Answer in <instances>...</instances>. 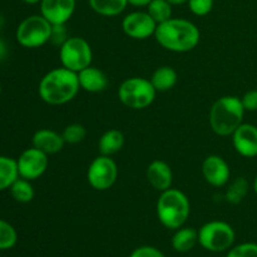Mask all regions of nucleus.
<instances>
[{
	"mask_svg": "<svg viewBox=\"0 0 257 257\" xmlns=\"http://www.w3.org/2000/svg\"><path fill=\"white\" fill-rule=\"evenodd\" d=\"M200 29L195 23L182 18H171L157 25L155 38L158 44L173 53H187L200 43Z\"/></svg>",
	"mask_w": 257,
	"mask_h": 257,
	"instance_id": "f257e3e1",
	"label": "nucleus"
},
{
	"mask_svg": "<svg viewBox=\"0 0 257 257\" xmlns=\"http://www.w3.org/2000/svg\"><path fill=\"white\" fill-rule=\"evenodd\" d=\"M78 73L64 67L54 68L43 75L38 85V93L43 102L50 105H62L74 99L79 92Z\"/></svg>",
	"mask_w": 257,
	"mask_h": 257,
	"instance_id": "f03ea898",
	"label": "nucleus"
},
{
	"mask_svg": "<svg viewBox=\"0 0 257 257\" xmlns=\"http://www.w3.org/2000/svg\"><path fill=\"white\" fill-rule=\"evenodd\" d=\"M241 98L225 95L216 100L210 109V125L213 132L221 137H228L243 123L245 115Z\"/></svg>",
	"mask_w": 257,
	"mask_h": 257,
	"instance_id": "7ed1b4c3",
	"label": "nucleus"
},
{
	"mask_svg": "<svg viewBox=\"0 0 257 257\" xmlns=\"http://www.w3.org/2000/svg\"><path fill=\"white\" fill-rule=\"evenodd\" d=\"M156 211L158 220L166 228L177 230L182 227L190 217V200L182 191L171 187L161 192Z\"/></svg>",
	"mask_w": 257,
	"mask_h": 257,
	"instance_id": "20e7f679",
	"label": "nucleus"
},
{
	"mask_svg": "<svg viewBox=\"0 0 257 257\" xmlns=\"http://www.w3.org/2000/svg\"><path fill=\"white\" fill-rule=\"evenodd\" d=\"M157 90L150 79L142 77H132L123 80L118 88V98L120 103L131 109H145L156 99Z\"/></svg>",
	"mask_w": 257,
	"mask_h": 257,
	"instance_id": "39448f33",
	"label": "nucleus"
},
{
	"mask_svg": "<svg viewBox=\"0 0 257 257\" xmlns=\"http://www.w3.org/2000/svg\"><path fill=\"white\" fill-rule=\"evenodd\" d=\"M53 25L42 14L29 15L19 23L15 32L17 42L28 49H35L50 40Z\"/></svg>",
	"mask_w": 257,
	"mask_h": 257,
	"instance_id": "423d86ee",
	"label": "nucleus"
},
{
	"mask_svg": "<svg viewBox=\"0 0 257 257\" xmlns=\"http://www.w3.org/2000/svg\"><path fill=\"white\" fill-rule=\"evenodd\" d=\"M235 231L225 221H210L198 230V243L211 252L230 250L235 242Z\"/></svg>",
	"mask_w": 257,
	"mask_h": 257,
	"instance_id": "0eeeda50",
	"label": "nucleus"
},
{
	"mask_svg": "<svg viewBox=\"0 0 257 257\" xmlns=\"http://www.w3.org/2000/svg\"><path fill=\"white\" fill-rule=\"evenodd\" d=\"M59 59L62 67L79 73L92 65L93 52L90 44L80 37H69L59 48Z\"/></svg>",
	"mask_w": 257,
	"mask_h": 257,
	"instance_id": "6e6552de",
	"label": "nucleus"
},
{
	"mask_svg": "<svg viewBox=\"0 0 257 257\" xmlns=\"http://www.w3.org/2000/svg\"><path fill=\"white\" fill-rule=\"evenodd\" d=\"M118 178L117 163L110 156L99 155L90 162L87 171L88 183L97 191H107Z\"/></svg>",
	"mask_w": 257,
	"mask_h": 257,
	"instance_id": "1a4fd4ad",
	"label": "nucleus"
},
{
	"mask_svg": "<svg viewBox=\"0 0 257 257\" xmlns=\"http://www.w3.org/2000/svg\"><path fill=\"white\" fill-rule=\"evenodd\" d=\"M19 177L28 181H34L42 177L48 170L49 158L48 155L35 147L27 148L17 160Z\"/></svg>",
	"mask_w": 257,
	"mask_h": 257,
	"instance_id": "9d476101",
	"label": "nucleus"
},
{
	"mask_svg": "<svg viewBox=\"0 0 257 257\" xmlns=\"http://www.w3.org/2000/svg\"><path fill=\"white\" fill-rule=\"evenodd\" d=\"M122 29L125 35L132 39L145 40L150 37H155L157 23L152 19L147 12H132L125 15L122 20Z\"/></svg>",
	"mask_w": 257,
	"mask_h": 257,
	"instance_id": "9b49d317",
	"label": "nucleus"
},
{
	"mask_svg": "<svg viewBox=\"0 0 257 257\" xmlns=\"http://www.w3.org/2000/svg\"><path fill=\"white\" fill-rule=\"evenodd\" d=\"M201 171L206 182L213 187H225L230 182V166L221 156L210 155L206 157Z\"/></svg>",
	"mask_w": 257,
	"mask_h": 257,
	"instance_id": "f8f14e48",
	"label": "nucleus"
},
{
	"mask_svg": "<svg viewBox=\"0 0 257 257\" xmlns=\"http://www.w3.org/2000/svg\"><path fill=\"white\" fill-rule=\"evenodd\" d=\"M75 0H42L40 14L52 25L67 24L75 12Z\"/></svg>",
	"mask_w": 257,
	"mask_h": 257,
	"instance_id": "ddd939ff",
	"label": "nucleus"
},
{
	"mask_svg": "<svg viewBox=\"0 0 257 257\" xmlns=\"http://www.w3.org/2000/svg\"><path fill=\"white\" fill-rule=\"evenodd\" d=\"M232 145L236 152L246 158L257 156V127L250 123H242L232 133Z\"/></svg>",
	"mask_w": 257,
	"mask_h": 257,
	"instance_id": "4468645a",
	"label": "nucleus"
},
{
	"mask_svg": "<svg viewBox=\"0 0 257 257\" xmlns=\"http://www.w3.org/2000/svg\"><path fill=\"white\" fill-rule=\"evenodd\" d=\"M147 181L155 190L163 192L172 187L173 182V173L171 170L170 165L162 160H155L148 165Z\"/></svg>",
	"mask_w": 257,
	"mask_h": 257,
	"instance_id": "2eb2a0df",
	"label": "nucleus"
},
{
	"mask_svg": "<svg viewBox=\"0 0 257 257\" xmlns=\"http://www.w3.org/2000/svg\"><path fill=\"white\" fill-rule=\"evenodd\" d=\"M32 143L33 147L38 148L48 156L59 153L65 145L62 133H58L55 131L49 130V128H43V130L37 131L33 135Z\"/></svg>",
	"mask_w": 257,
	"mask_h": 257,
	"instance_id": "dca6fc26",
	"label": "nucleus"
},
{
	"mask_svg": "<svg viewBox=\"0 0 257 257\" xmlns=\"http://www.w3.org/2000/svg\"><path fill=\"white\" fill-rule=\"evenodd\" d=\"M78 80H79L80 89L88 93H100L108 87L107 74L93 65L80 70L78 73Z\"/></svg>",
	"mask_w": 257,
	"mask_h": 257,
	"instance_id": "f3484780",
	"label": "nucleus"
},
{
	"mask_svg": "<svg viewBox=\"0 0 257 257\" xmlns=\"http://www.w3.org/2000/svg\"><path fill=\"white\" fill-rule=\"evenodd\" d=\"M150 80L155 89L157 90V93L167 92L177 84L178 74L170 65H162L152 73V77L150 78Z\"/></svg>",
	"mask_w": 257,
	"mask_h": 257,
	"instance_id": "a211bd4d",
	"label": "nucleus"
},
{
	"mask_svg": "<svg viewBox=\"0 0 257 257\" xmlns=\"http://www.w3.org/2000/svg\"><path fill=\"white\" fill-rule=\"evenodd\" d=\"M124 146V135L119 130H108L98 141V150L103 156H110L119 152Z\"/></svg>",
	"mask_w": 257,
	"mask_h": 257,
	"instance_id": "6ab92c4d",
	"label": "nucleus"
},
{
	"mask_svg": "<svg viewBox=\"0 0 257 257\" xmlns=\"http://www.w3.org/2000/svg\"><path fill=\"white\" fill-rule=\"evenodd\" d=\"M172 236V247L177 252L185 253L198 243V231L192 227H180Z\"/></svg>",
	"mask_w": 257,
	"mask_h": 257,
	"instance_id": "aec40b11",
	"label": "nucleus"
},
{
	"mask_svg": "<svg viewBox=\"0 0 257 257\" xmlns=\"http://www.w3.org/2000/svg\"><path fill=\"white\" fill-rule=\"evenodd\" d=\"M94 13L102 17H117L128 7V0H88Z\"/></svg>",
	"mask_w": 257,
	"mask_h": 257,
	"instance_id": "412c9836",
	"label": "nucleus"
},
{
	"mask_svg": "<svg viewBox=\"0 0 257 257\" xmlns=\"http://www.w3.org/2000/svg\"><path fill=\"white\" fill-rule=\"evenodd\" d=\"M19 178L17 160L8 156H0V192L9 190L10 186Z\"/></svg>",
	"mask_w": 257,
	"mask_h": 257,
	"instance_id": "4be33fe9",
	"label": "nucleus"
},
{
	"mask_svg": "<svg viewBox=\"0 0 257 257\" xmlns=\"http://www.w3.org/2000/svg\"><path fill=\"white\" fill-rule=\"evenodd\" d=\"M248 182L246 178L237 177L233 181L227 183V188L225 192V198L228 203L232 205H237V203L242 202L243 198L247 196L248 192Z\"/></svg>",
	"mask_w": 257,
	"mask_h": 257,
	"instance_id": "5701e85b",
	"label": "nucleus"
},
{
	"mask_svg": "<svg viewBox=\"0 0 257 257\" xmlns=\"http://www.w3.org/2000/svg\"><path fill=\"white\" fill-rule=\"evenodd\" d=\"M10 195L17 202L19 203H29L34 198V188H33L32 181H28L25 178L19 177L9 188Z\"/></svg>",
	"mask_w": 257,
	"mask_h": 257,
	"instance_id": "b1692460",
	"label": "nucleus"
},
{
	"mask_svg": "<svg viewBox=\"0 0 257 257\" xmlns=\"http://www.w3.org/2000/svg\"><path fill=\"white\" fill-rule=\"evenodd\" d=\"M172 7L167 0H152L147 7V13L158 25L172 18Z\"/></svg>",
	"mask_w": 257,
	"mask_h": 257,
	"instance_id": "393cba45",
	"label": "nucleus"
},
{
	"mask_svg": "<svg viewBox=\"0 0 257 257\" xmlns=\"http://www.w3.org/2000/svg\"><path fill=\"white\" fill-rule=\"evenodd\" d=\"M18 242V232L12 223L0 218V250H10Z\"/></svg>",
	"mask_w": 257,
	"mask_h": 257,
	"instance_id": "a878e982",
	"label": "nucleus"
},
{
	"mask_svg": "<svg viewBox=\"0 0 257 257\" xmlns=\"http://www.w3.org/2000/svg\"><path fill=\"white\" fill-rule=\"evenodd\" d=\"M62 136L64 138L65 145L67 143L68 145H78L84 141L85 136H87V130L84 125L79 124V123H72L63 130Z\"/></svg>",
	"mask_w": 257,
	"mask_h": 257,
	"instance_id": "bb28decb",
	"label": "nucleus"
},
{
	"mask_svg": "<svg viewBox=\"0 0 257 257\" xmlns=\"http://www.w3.org/2000/svg\"><path fill=\"white\" fill-rule=\"evenodd\" d=\"M226 257H257V243L245 242L233 246L228 250Z\"/></svg>",
	"mask_w": 257,
	"mask_h": 257,
	"instance_id": "cd10ccee",
	"label": "nucleus"
},
{
	"mask_svg": "<svg viewBox=\"0 0 257 257\" xmlns=\"http://www.w3.org/2000/svg\"><path fill=\"white\" fill-rule=\"evenodd\" d=\"M213 3L215 0H188L187 5L192 14L197 17H206L212 10Z\"/></svg>",
	"mask_w": 257,
	"mask_h": 257,
	"instance_id": "c85d7f7f",
	"label": "nucleus"
},
{
	"mask_svg": "<svg viewBox=\"0 0 257 257\" xmlns=\"http://www.w3.org/2000/svg\"><path fill=\"white\" fill-rule=\"evenodd\" d=\"M69 38L68 35V30L65 24H55L52 27V34H50V40L49 42L52 44L57 45L58 48H60V45L64 44L67 42V39Z\"/></svg>",
	"mask_w": 257,
	"mask_h": 257,
	"instance_id": "c756f323",
	"label": "nucleus"
},
{
	"mask_svg": "<svg viewBox=\"0 0 257 257\" xmlns=\"http://www.w3.org/2000/svg\"><path fill=\"white\" fill-rule=\"evenodd\" d=\"M130 257H166L163 255L162 251H160L158 248L153 247V246H141L137 247Z\"/></svg>",
	"mask_w": 257,
	"mask_h": 257,
	"instance_id": "7c9ffc66",
	"label": "nucleus"
},
{
	"mask_svg": "<svg viewBox=\"0 0 257 257\" xmlns=\"http://www.w3.org/2000/svg\"><path fill=\"white\" fill-rule=\"evenodd\" d=\"M243 108L247 112H256L257 110V89H251L246 92L241 98Z\"/></svg>",
	"mask_w": 257,
	"mask_h": 257,
	"instance_id": "2f4dec72",
	"label": "nucleus"
},
{
	"mask_svg": "<svg viewBox=\"0 0 257 257\" xmlns=\"http://www.w3.org/2000/svg\"><path fill=\"white\" fill-rule=\"evenodd\" d=\"M152 0H128V5H132L136 8H147Z\"/></svg>",
	"mask_w": 257,
	"mask_h": 257,
	"instance_id": "473e14b6",
	"label": "nucleus"
},
{
	"mask_svg": "<svg viewBox=\"0 0 257 257\" xmlns=\"http://www.w3.org/2000/svg\"><path fill=\"white\" fill-rule=\"evenodd\" d=\"M5 55H7V45H5V43L0 39V59L5 58Z\"/></svg>",
	"mask_w": 257,
	"mask_h": 257,
	"instance_id": "72a5a7b5",
	"label": "nucleus"
},
{
	"mask_svg": "<svg viewBox=\"0 0 257 257\" xmlns=\"http://www.w3.org/2000/svg\"><path fill=\"white\" fill-rule=\"evenodd\" d=\"M167 2H170L171 4L175 7V5H182V4H186V3L188 2V0H167Z\"/></svg>",
	"mask_w": 257,
	"mask_h": 257,
	"instance_id": "f704fd0d",
	"label": "nucleus"
},
{
	"mask_svg": "<svg viewBox=\"0 0 257 257\" xmlns=\"http://www.w3.org/2000/svg\"><path fill=\"white\" fill-rule=\"evenodd\" d=\"M23 3H25V4L28 5H35V4H39L42 0H22Z\"/></svg>",
	"mask_w": 257,
	"mask_h": 257,
	"instance_id": "c9c22d12",
	"label": "nucleus"
},
{
	"mask_svg": "<svg viewBox=\"0 0 257 257\" xmlns=\"http://www.w3.org/2000/svg\"><path fill=\"white\" fill-rule=\"evenodd\" d=\"M253 190H255V192H256V195H257V176H256L255 181H253Z\"/></svg>",
	"mask_w": 257,
	"mask_h": 257,
	"instance_id": "e433bc0d",
	"label": "nucleus"
},
{
	"mask_svg": "<svg viewBox=\"0 0 257 257\" xmlns=\"http://www.w3.org/2000/svg\"><path fill=\"white\" fill-rule=\"evenodd\" d=\"M2 92H3V88H2V83H0V97H2Z\"/></svg>",
	"mask_w": 257,
	"mask_h": 257,
	"instance_id": "4c0bfd02",
	"label": "nucleus"
}]
</instances>
